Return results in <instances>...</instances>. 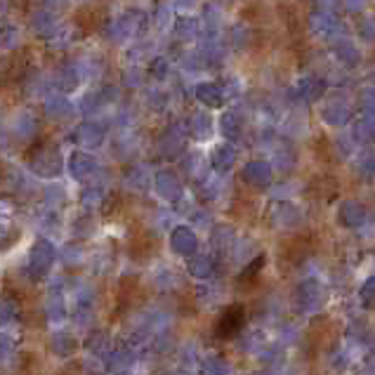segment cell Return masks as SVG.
<instances>
[{
  "label": "cell",
  "mask_w": 375,
  "mask_h": 375,
  "mask_svg": "<svg viewBox=\"0 0 375 375\" xmlns=\"http://www.w3.org/2000/svg\"><path fill=\"white\" fill-rule=\"evenodd\" d=\"M29 262H31V269L36 274H43L47 272L50 267H52L54 262V248L47 244V241H38V244H33L31 248V255H29Z\"/></svg>",
  "instance_id": "3"
},
{
  "label": "cell",
  "mask_w": 375,
  "mask_h": 375,
  "mask_svg": "<svg viewBox=\"0 0 375 375\" xmlns=\"http://www.w3.org/2000/svg\"><path fill=\"white\" fill-rule=\"evenodd\" d=\"M14 211V206L10 201H5V198H0V215H8V213H12Z\"/></svg>",
  "instance_id": "18"
},
{
  "label": "cell",
  "mask_w": 375,
  "mask_h": 375,
  "mask_svg": "<svg viewBox=\"0 0 375 375\" xmlns=\"http://www.w3.org/2000/svg\"><path fill=\"white\" fill-rule=\"evenodd\" d=\"M211 244L215 255H229L236 250V236L229 227H217L211 236Z\"/></svg>",
  "instance_id": "6"
},
{
  "label": "cell",
  "mask_w": 375,
  "mask_h": 375,
  "mask_svg": "<svg viewBox=\"0 0 375 375\" xmlns=\"http://www.w3.org/2000/svg\"><path fill=\"white\" fill-rule=\"evenodd\" d=\"M156 191L165 198V201H178L182 196V184L173 173H161L156 178Z\"/></svg>",
  "instance_id": "7"
},
{
  "label": "cell",
  "mask_w": 375,
  "mask_h": 375,
  "mask_svg": "<svg viewBox=\"0 0 375 375\" xmlns=\"http://www.w3.org/2000/svg\"><path fill=\"white\" fill-rule=\"evenodd\" d=\"M272 222L277 224L281 229H288V227H295L300 222V211L288 201H279L272 206Z\"/></svg>",
  "instance_id": "4"
},
{
  "label": "cell",
  "mask_w": 375,
  "mask_h": 375,
  "mask_svg": "<svg viewBox=\"0 0 375 375\" xmlns=\"http://www.w3.org/2000/svg\"><path fill=\"white\" fill-rule=\"evenodd\" d=\"M359 300L366 302V305L375 302V277H368L366 281H363V286L359 290Z\"/></svg>",
  "instance_id": "14"
},
{
  "label": "cell",
  "mask_w": 375,
  "mask_h": 375,
  "mask_svg": "<svg viewBox=\"0 0 375 375\" xmlns=\"http://www.w3.org/2000/svg\"><path fill=\"white\" fill-rule=\"evenodd\" d=\"M52 350L57 352L59 356H69L71 352L76 350V340L71 338L69 333H57L52 338Z\"/></svg>",
  "instance_id": "13"
},
{
  "label": "cell",
  "mask_w": 375,
  "mask_h": 375,
  "mask_svg": "<svg viewBox=\"0 0 375 375\" xmlns=\"http://www.w3.org/2000/svg\"><path fill=\"white\" fill-rule=\"evenodd\" d=\"M170 246H173L175 253H180V255H186V257H194L196 250H198V239L194 234V229L191 227H175V231L170 234Z\"/></svg>",
  "instance_id": "2"
},
{
  "label": "cell",
  "mask_w": 375,
  "mask_h": 375,
  "mask_svg": "<svg viewBox=\"0 0 375 375\" xmlns=\"http://www.w3.org/2000/svg\"><path fill=\"white\" fill-rule=\"evenodd\" d=\"M10 319H12V307H10L5 300H0V326H3V323H8Z\"/></svg>",
  "instance_id": "15"
},
{
  "label": "cell",
  "mask_w": 375,
  "mask_h": 375,
  "mask_svg": "<svg viewBox=\"0 0 375 375\" xmlns=\"http://www.w3.org/2000/svg\"><path fill=\"white\" fill-rule=\"evenodd\" d=\"M173 375H180V373H173Z\"/></svg>",
  "instance_id": "20"
},
{
  "label": "cell",
  "mask_w": 375,
  "mask_h": 375,
  "mask_svg": "<svg viewBox=\"0 0 375 375\" xmlns=\"http://www.w3.org/2000/svg\"><path fill=\"white\" fill-rule=\"evenodd\" d=\"M132 361H135V356H132L130 350H116L111 356H109V368L116 373H123L132 368Z\"/></svg>",
  "instance_id": "11"
},
{
  "label": "cell",
  "mask_w": 375,
  "mask_h": 375,
  "mask_svg": "<svg viewBox=\"0 0 375 375\" xmlns=\"http://www.w3.org/2000/svg\"><path fill=\"white\" fill-rule=\"evenodd\" d=\"M213 257L211 255H196L189 257V274L196 279H208L213 274Z\"/></svg>",
  "instance_id": "9"
},
{
  "label": "cell",
  "mask_w": 375,
  "mask_h": 375,
  "mask_svg": "<svg viewBox=\"0 0 375 375\" xmlns=\"http://www.w3.org/2000/svg\"><path fill=\"white\" fill-rule=\"evenodd\" d=\"M198 373L201 375H231V368H229V363L224 359H219V356H208L206 361H201Z\"/></svg>",
  "instance_id": "10"
},
{
  "label": "cell",
  "mask_w": 375,
  "mask_h": 375,
  "mask_svg": "<svg viewBox=\"0 0 375 375\" xmlns=\"http://www.w3.org/2000/svg\"><path fill=\"white\" fill-rule=\"evenodd\" d=\"M231 163H234V149H231V147H217V149H215L213 168L217 170V173H224Z\"/></svg>",
  "instance_id": "12"
},
{
  "label": "cell",
  "mask_w": 375,
  "mask_h": 375,
  "mask_svg": "<svg viewBox=\"0 0 375 375\" xmlns=\"http://www.w3.org/2000/svg\"><path fill=\"white\" fill-rule=\"evenodd\" d=\"M340 222L347 229H359L363 222H366V211L363 206H359L356 201H345L340 206Z\"/></svg>",
  "instance_id": "5"
},
{
  "label": "cell",
  "mask_w": 375,
  "mask_h": 375,
  "mask_svg": "<svg viewBox=\"0 0 375 375\" xmlns=\"http://www.w3.org/2000/svg\"><path fill=\"white\" fill-rule=\"evenodd\" d=\"M10 234H12V224H10L8 219H3V217H0V241H3V239H8Z\"/></svg>",
  "instance_id": "17"
},
{
  "label": "cell",
  "mask_w": 375,
  "mask_h": 375,
  "mask_svg": "<svg viewBox=\"0 0 375 375\" xmlns=\"http://www.w3.org/2000/svg\"><path fill=\"white\" fill-rule=\"evenodd\" d=\"M363 173L366 175H375V156H363Z\"/></svg>",
  "instance_id": "16"
},
{
  "label": "cell",
  "mask_w": 375,
  "mask_h": 375,
  "mask_svg": "<svg viewBox=\"0 0 375 375\" xmlns=\"http://www.w3.org/2000/svg\"><path fill=\"white\" fill-rule=\"evenodd\" d=\"M371 371L375 373V354H373V359H371Z\"/></svg>",
  "instance_id": "19"
},
{
  "label": "cell",
  "mask_w": 375,
  "mask_h": 375,
  "mask_svg": "<svg viewBox=\"0 0 375 375\" xmlns=\"http://www.w3.org/2000/svg\"><path fill=\"white\" fill-rule=\"evenodd\" d=\"M244 178L248 184H253V186H267L269 180H272V168L262 161H255V163L246 165Z\"/></svg>",
  "instance_id": "8"
},
{
  "label": "cell",
  "mask_w": 375,
  "mask_h": 375,
  "mask_svg": "<svg viewBox=\"0 0 375 375\" xmlns=\"http://www.w3.org/2000/svg\"><path fill=\"white\" fill-rule=\"evenodd\" d=\"M295 302L300 305V310L307 314L319 312L323 307V302H326V283L317 277H307L297 286Z\"/></svg>",
  "instance_id": "1"
}]
</instances>
